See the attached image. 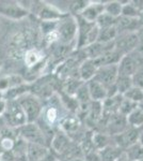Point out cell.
I'll use <instances>...</instances> for the list:
<instances>
[{
  "label": "cell",
  "mask_w": 143,
  "mask_h": 161,
  "mask_svg": "<svg viewBox=\"0 0 143 161\" xmlns=\"http://www.w3.org/2000/svg\"><path fill=\"white\" fill-rule=\"evenodd\" d=\"M29 12L20 2H0V15L12 20H20L28 16Z\"/></svg>",
  "instance_id": "obj_9"
},
{
  "label": "cell",
  "mask_w": 143,
  "mask_h": 161,
  "mask_svg": "<svg viewBox=\"0 0 143 161\" xmlns=\"http://www.w3.org/2000/svg\"><path fill=\"white\" fill-rule=\"evenodd\" d=\"M135 52L137 53V57L135 56L134 52L122 57V59L118 64L119 75L132 77L140 69H141V60H140V59L143 58V56L141 54L138 53L137 51H135Z\"/></svg>",
  "instance_id": "obj_7"
},
{
  "label": "cell",
  "mask_w": 143,
  "mask_h": 161,
  "mask_svg": "<svg viewBox=\"0 0 143 161\" xmlns=\"http://www.w3.org/2000/svg\"><path fill=\"white\" fill-rule=\"evenodd\" d=\"M23 84H25V80L19 75H6L0 77V95Z\"/></svg>",
  "instance_id": "obj_21"
},
{
  "label": "cell",
  "mask_w": 143,
  "mask_h": 161,
  "mask_svg": "<svg viewBox=\"0 0 143 161\" xmlns=\"http://www.w3.org/2000/svg\"><path fill=\"white\" fill-rule=\"evenodd\" d=\"M137 108H138L137 103L132 102V101L123 97V100H122L121 104H120V108H119V113L122 114V115H124V116H127Z\"/></svg>",
  "instance_id": "obj_33"
},
{
  "label": "cell",
  "mask_w": 143,
  "mask_h": 161,
  "mask_svg": "<svg viewBox=\"0 0 143 161\" xmlns=\"http://www.w3.org/2000/svg\"><path fill=\"white\" fill-rule=\"evenodd\" d=\"M115 23H116V19H114V17L110 16L109 14L104 12L103 14L97 19V20L95 22V24L100 29H103V28H108V27L115 26Z\"/></svg>",
  "instance_id": "obj_32"
},
{
  "label": "cell",
  "mask_w": 143,
  "mask_h": 161,
  "mask_svg": "<svg viewBox=\"0 0 143 161\" xmlns=\"http://www.w3.org/2000/svg\"><path fill=\"white\" fill-rule=\"evenodd\" d=\"M17 136L27 144H38L49 147V144L44 136L42 129L36 123H27L16 129Z\"/></svg>",
  "instance_id": "obj_6"
},
{
  "label": "cell",
  "mask_w": 143,
  "mask_h": 161,
  "mask_svg": "<svg viewBox=\"0 0 143 161\" xmlns=\"http://www.w3.org/2000/svg\"><path fill=\"white\" fill-rule=\"evenodd\" d=\"M73 143H74V141L67 136L65 132L58 129L54 132L53 139H51L50 143H49V148H50V150L54 153V155L57 158H59L60 156L63 155L72 146Z\"/></svg>",
  "instance_id": "obj_10"
},
{
  "label": "cell",
  "mask_w": 143,
  "mask_h": 161,
  "mask_svg": "<svg viewBox=\"0 0 143 161\" xmlns=\"http://www.w3.org/2000/svg\"><path fill=\"white\" fill-rule=\"evenodd\" d=\"M87 84L88 90H89L90 97L92 101L94 102H101L103 103L104 101L108 98V90L107 88L104 86L103 84H100V82H97L96 80H89Z\"/></svg>",
  "instance_id": "obj_17"
},
{
  "label": "cell",
  "mask_w": 143,
  "mask_h": 161,
  "mask_svg": "<svg viewBox=\"0 0 143 161\" xmlns=\"http://www.w3.org/2000/svg\"><path fill=\"white\" fill-rule=\"evenodd\" d=\"M104 9H105V3L104 2L89 1V4L79 16H81L87 22L95 23L98 17L104 13Z\"/></svg>",
  "instance_id": "obj_19"
},
{
  "label": "cell",
  "mask_w": 143,
  "mask_h": 161,
  "mask_svg": "<svg viewBox=\"0 0 143 161\" xmlns=\"http://www.w3.org/2000/svg\"><path fill=\"white\" fill-rule=\"evenodd\" d=\"M113 48H114V42L113 43L95 42L89 45L88 47H84L80 51L84 53L85 59H96L98 57L103 56L107 52L113 50Z\"/></svg>",
  "instance_id": "obj_15"
},
{
  "label": "cell",
  "mask_w": 143,
  "mask_h": 161,
  "mask_svg": "<svg viewBox=\"0 0 143 161\" xmlns=\"http://www.w3.org/2000/svg\"><path fill=\"white\" fill-rule=\"evenodd\" d=\"M119 36V31L116 29L115 26L112 27H108V28H103L100 29L98 32V38H97V42L101 43H113L115 41V39Z\"/></svg>",
  "instance_id": "obj_25"
},
{
  "label": "cell",
  "mask_w": 143,
  "mask_h": 161,
  "mask_svg": "<svg viewBox=\"0 0 143 161\" xmlns=\"http://www.w3.org/2000/svg\"><path fill=\"white\" fill-rule=\"evenodd\" d=\"M123 97L132 101V102L137 103V104H139V103H141L143 101V89L132 86Z\"/></svg>",
  "instance_id": "obj_31"
},
{
  "label": "cell",
  "mask_w": 143,
  "mask_h": 161,
  "mask_svg": "<svg viewBox=\"0 0 143 161\" xmlns=\"http://www.w3.org/2000/svg\"><path fill=\"white\" fill-rule=\"evenodd\" d=\"M92 144L96 150H100L109 146V145L113 144L112 136H110L104 131L95 132L92 134Z\"/></svg>",
  "instance_id": "obj_24"
},
{
  "label": "cell",
  "mask_w": 143,
  "mask_h": 161,
  "mask_svg": "<svg viewBox=\"0 0 143 161\" xmlns=\"http://www.w3.org/2000/svg\"><path fill=\"white\" fill-rule=\"evenodd\" d=\"M142 23L140 19H130L126 16H120L116 19L115 27L119 33L123 32H137L142 27Z\"/></svg>",
  "instance_id": "obj_18"
},
{
  "label": "cell",
  "mask_w": 143,
  "mask_h": 161,
  "mask_svg": "<svg viewBox=\"0 0 143 161\" xmlns=\"http://www.w3.org/2000/svg\"><path fill=\"white\" fill-rule=\"evenodd\" d=\"M7 108V100H4L3 98L0 99V116H2L6 112Z\"/></svg>",
  "instance_id": "obj_37"
},
{
  "label": "cell",
  "mask_w": 143,
  "mask_h": 161,
  "mask_svg": "<svg viewBox=\"0 0 143 161\" xmlns=\"http://www.w3.org/2000/svg\"><path fill=\"white\" fill-rule=\"evenodd\" d=\"M125 155L129 158L131 161H141L143 160V146L139 143L131 145L127 149L124 150Z\"/></svg>",
  "instance_id": "obj_29"
},
{
  "label": "cell",
  "mask_w": 143,
  "mask_h": 161,
  "mask_svg": "<svg viewBox=\"0 0 143 161\" xmlns=\"http://www.w3.org/2000/svg\"><path fill=\"white\" fill-rule=\"evenodd\" d=\"M124 150L116 146L115 144H111L105 148L98 150L101 161H116L123 155Z\"/></svg>",
  "instance_id": "obj_23"
},
{
  "label": "cell",
  "mask_w": 143,
  "mask_h": 161,
  "mask_svg": "<svg viewBox=\"0 0 143 161\" xmlns=\"http://www.w3.org/2000/svg\"><path fill=\"white\" fill-rule=\"evenodd\" d=\"M59 129L65 133L73 140L75 134L79 133L81 130V121L76 114H69L62 119L59 124Z\"/></svg>",
  "instance_id": "obj_14"
},
{
  "label": "cell",
  "mask_w": 143,
  "mask_h": 161,
  "mask_svg": "<svg viewBox=\"0 0 143 161\" xmlns=\"http://www.w3.org/2000/svg\"><path fill=\"white\" fill-rule=\"evenodd\" d=\"M106 117V133L109 134L110 136H114L116 134L123 132L127 128L128 124H127L126 116L122 115L120 113H114L109 116H104Z\"/></svg>",
  "instance_id": "obj_13"
},
{
  "label": "cell",
  "mask_w": 143,
  "mask_h": 161,
  "mask_svg": "<svg viewBox=\"0 0 143 161\" xmlns=\"http://www.w3.org/2000/svg\"><path fill=\"white\" fill-rule=\"evenodd\" d=\"M30 6L26 7L28 12L34 14L41 22H58L65 16V13L61 12L56 7L43 1H31Z\"/></svg>",
  "instance_id": "obj_2"
},
{
  "label": "cell",
  "mask_w": 143,
  "mask_h": 161,
  "mask_svg": "<svg viewBox=\"0 0 143 161\" xmlns=\"http://www.w3.org/2000/svg\"><path fill=\"white\" fill-rule=\"evenodd\" d=\"M138 106H139V108H141V110L143 111V101H142L141 103H139V104H138Z\"/></svg>",
  "instance_id": "obj_40"
},
{
  "label": "cell",
  "mask_w": 143,
  "mask_h": 161,
  "mask_svg": "<svg viewBox=\"0 0 143 161\" xmlns=\"http://www.w3.org/2000/svg\"><path fill=\"white\" fill-rule=\"evenodd\" d=\"M140 132H141V129L127 127L123 132H121V133L112 136L113 144H115L116 146L120 147V148L125 150L128 148V147H130L131 145L138 143Z\"/></svg>",
  "instance_id": "obj_11"
},
{
  "label": "cell",
  "mask_w": 143,
  "mask_h": 161,
  "mask_svg": "<svg viewBox=\"0 0 143 161\" xmlns=\"http://www.w3.org/2000/svg\"><path fill=\"white\" fill-rule=\"evenodd\" d=\"M141 13L142 12L132 3V1H130V2L123 3V10H122L121 16L130 17V19H140Z\"/></svg>",
  "instance_id": "obj_30"
},
{
  "label": "cell",
  "mask_w": 143,
  "mask_h": 161,
  "mask_svg": "<svg viewBox=\"0 0 143 161\" xmlns=\"http://www.w3.org/2000/svg\"><path fill=\"white\" fill-rule=\"evenodd\" d=\"M138 143L139 144H141L143 146V130H141V132H140V136H139V140H138Z\"/></svg>",
  "instance_id": "obj_39"
},
{
  "label": "cell",
  "mask_w": 143,
  "mask_h": 161,
  "mask_svg": "<svg viewBox=\"0 0 143 161\" xmlns=\"http://www.w3.org/2000/svg\"><path fill=\"white\" fill-rule=\"evenodd\" d=\"M51 154L49 147L38 144H28L26 160L27 161H42Z\"/></svg>",
  "instance_id": "obj_16"
},
{
  "label": "cell",
  "mask_w": 143,
  "mask_h": 161,
  "mask_svg": "<svg viewBox=\"0 0 143 161\" xmlns=\"http://www.w3.org/2000/svg\"><path fill=\"white\" fill-rule=\"evenodd\" d=\"M2 118L7 126L11 129H18L19 127L27 124L25 112L17 100L7 101V108L2 115Z\"/></svg>",
  "instance_id": "obj_5"
},
{
  "label": "cell",
  "mask_w": 143,
  "mask_h": 161,
  "mask_svg": "<svg viewBox=\"0 0 143 161\" xmlns=\"http://www.w3.org/2000/svg\"><path fill=\"white\" fill-rule=\"evenodd\" d=\"M141 130H143V127H142V128H141Z\"/></svg>",
  "instance_id": "obj_43"
},
{
  "label": "cell",
  "mask_w": 143,
  "mask_h": 161,
  "mask_svg": "<svg viewBox=\"0 0 143 161\" xmlns=\"http://www.w3.org/2000/svg\"><path fill=\"white\" fill-rule=\"evenodd\" d=\"M140 45V40L137 32H123L119 33L114 41V48L122 55H127L135 52Z\"/></svg>",
  "instance_id": "obj_8"
},
{
  "label": "cell",
  "mask_w": 143,
  "mask_h": 161,
  "mask_svg": "<svg viewBox=\"0 0 143 161\" xmlns=\"http://www.w3.org/2000/svg\"><path fill=\"white\" fill-rule=\"evenodd\" d=\"M43 59V52L38 48H30L25 54V64L29 69H34L38 67V64H42Z\"/></svg>",
  "instance_id": "obj_22"
},
{
  "label": "cell",
  "mask_w": 143,
  "mask_h": 161,
  "mask_svg": "<svg viewBox=\"0 0 143 161\" xmlns=\"http://www.w3.org/2000/svg\"><path fill=\"white\" fill-rule=\"evenodd\" d=\"M75 19L77 22V50H82L91 44L97 42L100 28L96 26L95 23L87 22L81 16H75Z\"/></svg>",
  "instance_id": "obj_1"
},
{
  "label": "cell",
  "mask_w": 143,
  "mask_h": 161,
  "mask_svg": "<svg viewBox=\"0 0 143 161\" xmlns=\"http://www.w3.org/2000/svg\"><path fill=\"white\" fill-rule=\"evenodd\" d=\"M88 4H89V1H85V0H78V1L72 2V4L69 6V12H71L69 14L73 16H79Z\"/></svg>",
  "instance_id": "obj_34"
},
{
  "label": "cell",
  "mask_w": 143,
  "mask_h": 161,
  "mask_svg": "<svg viewBox=\"0 0 143 161\" xmlns=\"http://www.w3.org/2000/svg\"><path fill=\"white\" fill-rule=\"evenodd\" d=\"M56 161H60V160H59V159H57V160H56Z\"/></svg>",
  "instance_id": "obj_42"
},
{
  "label": "cell",
  "mask_w": 143,
  "mask_h": 161,
  "mask_svg": "<svg viewBox=\"0 0 143 161\" xmlns=\"http://www.w3.org/2000/svg\"><path fill=\"white\" fill-rule=\"evenodd\" d=\"M132 84L135 87L143 89V70L140 69L136 74L132 76Z\"/></svg>",
  "instance_id": "obj_35"
},
{
  "label": "cell",
  "mask_w": 143,
  "mask_h": 161,
  "mask_svg": "<svg viewBox=\"0 0 143 161\" xmlns=\"http://www.w3.org/2000/svg\"><path fill=\"white\" fill-rule=\"evenodd\" d=\"M122 10H123V2L113 0V1L106 2L104 12L114 17V19H119L122 15Z\"/></svg>",
  "instance_id": "obj_28"
},
{
  "label": "cell",
  "mask_w": 143,
  "mask_h": 161,
  "mask_svg": "<svg viewBox=\"0 0 143 161\" xmlns=\"http://www.w3.org/2000/svg\"><path fill=\"white\" fill-rule=\"evenodd\" d=\"M116 161H131V160L129 159V158L125 155V153H123V155H122L121 157H120Z\"/></svg>",
  "instance_id": "obj_38"
},
{
  "label": "cell",
  "mask_w": 143,
  "mask_h": 161,
  "mask_svg": "<svg viewBox=\"0 0 143 161\" xmlns=\"http://www.w3.org/2000/svg\"><path fill=\"white\" fill-rule=\"evenodd\" d=\"M73 161H84V158H78V159H75Z\"/></svg>",
  "instance_id": "obj_41"
},
{
  "label": "cell",
  "mask_w": 143,
  "mask_h": 161,
  "mask_svg": "<svg viewBox=\"0 0 143 161\" xmlns=\"http://www.w3.org/2000/svg\"><path fill=\"white\" fill-rule=\"evenodd\" d=\"M84 161H101L100 154H98V150L92 149L90 152L85 153L84 155Z\"/></svg>",
  "instance_id": "obj_36"
},
{
  "label": "cell",
  "mask_w": 143,
  "mask_h": 161,
  "mask_svg": "<svg viewBox=\"0 0 143 161\" xmlns=\"http://www.w3.org/2000/svg\"><path fill=\"white\" fill-rule=\"evenodd\" d=\"M57 32L59 36V43L69 45L71 43L76 44L77 39V22L75 16L66 14L62 19L58 22Z\"/></svg>",
  "instance_id": "obj_4"
},
{
  "label": "cell",
  "mask_w": 143,
  "mask_h": 161,
  "mask_svg": "<svg viewBox=\"0 0 143 161\" xmlns=\"http://www.w3.org/2000/svg\"><path fill=\"white\" fill-rule=\"evenodd\" d=\"M126 119H127V124H128L129 127L141 129L143 127V111L138 106V108H135L129 115L126 116Z\"/></svg>",
  "instance_id": "obj_26"
},
{
  "label": "cell",
  "mask_w": 143,
  "mask_h": 161,
  "mask_svg": "<svg viewBox=\"0 0 143 161\" xmlns=\"http://www.w3.org/2000/svg\"><path fill=\"white\" fill-rule=\"evenodd\" d=\"M114 86H115L116 92H118L119 95L124 96L132 86H134V84H132V77L119 75Z\"/></svg>",
  "instance_id": "obj_27"
},
{
  "label": "cell",
  "mask_w": 143,
  "mask_h": 161,
  "mask_svg": "<svg viewBox=\"0 0 143 161\" xmlns=\"http://www.w3.org/2000/svg\"><path fill=\"white\" fill-rule=\"evenodd\" d=\"M97 69V66L93 59H84V61L80 62L78 67V76L84 83H88L94 79Z\"/></svg>",
  "instance_id": "obj_20"
},
{
  "label": "cell",
  "mask_w": 143,
  "mask_h": 161,
  "mask_svg": "<svg viewBox=\"0 0 143 161\" xmlns=\"http://www.w3.org/2000/svg\"><path fill=\"white\" fill-rule=\"evenodd\" d=\"M18 103L25 112L27 123H35L41 117L43 112V103L40 98L31 92L25 93L17 99Z\"/></svg>",
  "instance_id": "obj_3"
},
{
  "label": "cell",
  "mask_w": 143,
  "mask_h": 161,
  "mask_svg": "<svg viewBox=\"0 0 143 161\" xmlns=\"http://www.w3.org/2000/svg\"><path fill=\"white\" fill-rule=\"evenodd\" d=\"M118 76H119L118 64H110V66L100 67L94 76V80L100 82V84H103L108 90L109 88L114 86Z\"/></svg>",
  "instance_id": "obj_12"
}]
</instances>
